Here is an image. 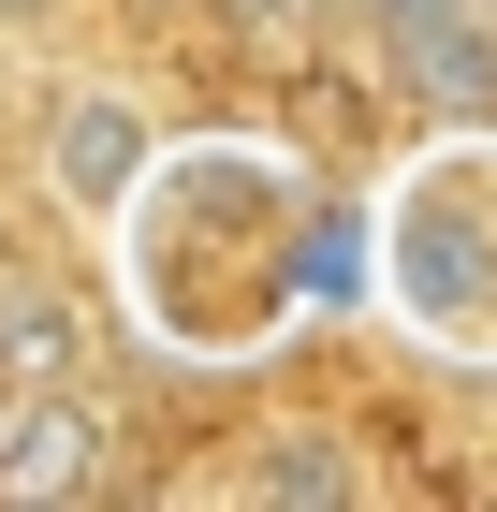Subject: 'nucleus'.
Masks as SVG:
<instances>
[{"instance_id":"nucleus-2","label":"nucleus","mask_w":497,"mask_h":512,"mask_svg":"<svg viewBox=\"0 0 497 512\" xmlns=\"http://www.w3.org/2000/svg\"><path fill=\"white\" fill-rule=\"evenodd\" d=\"M147 103H132V88H59V103H44V191L74 205V220H117V205L147 191Z\"/></svg>"},{"instance_id":"nucleus-3","label":"nucleus","mask_w":497,"mask_h":512,"mask_svg":"<svg viewBox=\"0 0 497 512\" xmlns=\"http://www.w3.org/2000/svg\"><path fill=\"white\" fill-rule=\"evenodd\" d=\"M88 483H103V425L59 395H15L0 410V498H88Z\"/></svg>"},{"instance_id":"nucleus-4","label":"nucleus","mask_w":497,"mask_h":512,"mask_svg":"<svg viewBox=\"0 0 497 512\" xmlns=\"http://www.w3.org/2000/svg\"><path fill=\"white\" fill-rule=\"evenodd\" d=\"M293 308H366V220L351 205H307L293 220Z\"/></svg>"},{"instance_id":"nucleus-5","label":"nucleus","mask_w":497,"mask_h":512,"mask_svg":"<svg viewBox=\"0 0 497 512\" xmlns=\"http://www.w3.org/2000/svg\"><path fill=\"white\" fill-rule=\"evenodd\" d=\"M249 483H264V498H351V454H337V439H264V454H249Z\"/></svg>"},{"instance_id":"nucleus-7","label":"nucleus","mask_w":497,"mask_h":512,"mask_svg":"<svg viewBox=\"0 0 497 512\" xmlns=\"http://www.w3.org/2000/svg\"><path fill=\"white\" fill-rule=\"evenodd\" d=\"M0 410H15V381H0Z\"/></svg>"},{"instance_id":"nucleus-1","label":"nucleus","mask_w":497,"mask_h":512,"mask_svg":"<svg viewBox=\"0 0 497 512\" xmlns=\"http://www.w3.org/2000/svg\"><path fill=\"white\" fill-rule=\"evenodd\" d=\"M366 264L395 278L410 322H439V337L483 352V337H497V147L410 161V191H395V220L366 235Z\"/></svg>"},{"instance_id":"nucleus-6","label":"nucleus","mask_w":497,"mask_h":512,"mask_svg":"<svg viewBox=\"0 0 497 512\" xmlns=\"http://www.w3.org/2000/svg\"><path fill=\"white\" fill-rule=\"evenodd\" d=\"M132 15H176V0H132Z\"/></svg>"}]
</instances>
